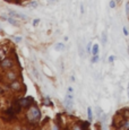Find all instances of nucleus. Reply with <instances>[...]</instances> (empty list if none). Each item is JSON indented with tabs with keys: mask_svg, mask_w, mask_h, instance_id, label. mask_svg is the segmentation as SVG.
<instances>
[{
	"mask_svg": "<svg viewBox=\"0 0 129 130\" xmlns=\"http://www.w3.org/2000/svg\"><path fill=\"white\" fill-rule=\"evenodd\" d=\"M19 101V104L22 105V108H30V106H32L34 103H35V101H34L33 97L31 96H27V97H23V98H20Z\"/></svg>",
	"mask_w": 129,
	"mask_h": 130,
	"instance_id": "3",
	"label": "nucleus"
},
{
	"mask_svg": "<svg viewBox=\"0 0 129 130\" xmlns=\"http://www.w3.org/2000/svg\"><path fill=\"white\" fill-rule=\"evenodd\" d=\"M43 103L45 105H48V106H53V103H52V101L49 98V97H44L43 98Z\"/></svg>",
	"mask_w": 129,
	"mask_h": 130,
	"instance_id": "10",
	"label": "nucleus"
},
{
	"mask_svg": "<svg viewBox=\"0 0 129 130\" xmlns=\"http://www.w3.org/2000/svg\"><path fill=\"white\" fill-rule=\"evenodd\" d=\"M81 14H84V5H83V4L81 5Z\"/></svg>",
	"mask_w": 129,
	"mask_h": 130,
	"instance_id": "27",
	"label": "nucleus"
},
{
	"mask_svg": "<svg viewBox=\"0 0 129 130\" xmlns=\"http://www.w3.org/2000/svg\"><path fill=\"white\" fill-rule=\"evenodd\" d=\"M126 15L129 17V2H126Z\"/></svg>",
	"mask_w": 129,
	"mask_h": 130,
	"instance_id": "20",
	"label": "nucleus"
},
{
	"mask_svg": "<svg viewBox=\"0 0 129 130\" xmlns=\"http://www.w3.org/2000/svg\"><path fill=\"white\" fill-rule=\"evenodd\" d=\"M114 59H115V57H114V56H110V57H109V62L112 63L114 61Z\"/></svg>",
	"mask_w": 129,
	"mask_h": 130,
	"instance_id": "23",
	"label": "nucleus"
},
{
	"mask_svg": "<svg viewBox=\"0 0 129 130\" xmlns=\"http://www.w3.org/2000/svg\"><path fill=\"white\" fill-rule=\"evenodd\" d=\"M89 124H91V121L89 120H87V121H84V122L81 123V129H86V128H88Z\"/></svg>",
	"mask_w": 129,
	"mask_h": 130,
	"instance_id": "11",
	"label": "nucleus"
},
{
	"mask_svg": "<svg viewBox=\"0 0 129 130\" xmlns=\"http://www.w3.org/2000/svg\"><path fill=\"white\" fill-rule=\"evenodd\" d=\"M26 117H27V119H28L30 122H37L41 118V112H40V110L37 109L36 105H34L33 104L32 106H30Z\"/></svg>",
	"mask_w": 129,
	"mask_h": 130,
	"instance_id": "1",
	"label": "nucleus"
},
{
	"mask_svg": "<svg viewBox=\"0 0 129 130\" xmlns=\"http://www.w3.org/2000/svg\"><path fill=\"white\" fill-rule=\"evenodd\" d=\"M0 67L2 69H11L14 67V61L10 58H5L1 62H0Z\"/></svg>",
	"mask_w": 129,
	"mask_h": 130,
	"instance_id": "4",
	"label": "nucleus"
},
{
	"mask_svg": "<svg viewBox=\"0 0 129 130\" xmlns=\"http://www.w3.org/2000/svg\"><path fill=\"white\" fill-rule=\"evenodd\" d=\"M63 40H65V41H68V36H65V37H63Z\"/></svg>",
	"mask_w": 129,
	"mask_h": 130,
	"instance_id": "29",
	"label": "nucleus"
},
{
	"mask_svg": "<svg viewBox=\"0 0 129 130\" xmlns=\"http://www.w3.org/2000/svg\"><path fill=\"white\" fill-rule=\"evenodd\" d=\"M54 49L57 51H63V50H65V44L59 42V43H57V44L54 45Z\"/></svg>",
	"mask_w": 129,
	"mask_h": 130,
	"instance_id": "9",
	"label": "nucleus"
},
{
	"mask_svg": "<svg viewBox=\"0 0 129 130\" xmlns=\"http://www.w3.org/2000/svg\"><path fill=\"white\" fill-rule=\"evenodd\" d=\"M127 93H128V98H129V84H128V87H127Z\"/></svg>",
	"mask_w": 129,
	"mask_h": 130,
	"instance_id": "28",
	"label": "nucleus"
},
{
	"mask_svg": "<svg viewBox=\"0 0 129 130\" xmlns=\"http://www.w3.org/2000/svg\"><path fill=\"white\" fill-rule=\"evenodd\" d=\"M15 41L17 42V43H19V42L22 41V37H20V36H16L15 37Z\"/></svg>",
	"mask_w": 129,
	"mask_h": 130,
	"instance_id": "26",
	"label": "nucleus"
},
{
	"mask_svg": "<svg viewBox=\"0 0 129 130\" xmlns=\"http://www.w3.org/2000/svg\"><path fill=\"white\" fill-rule=\"evenodd\" d=\"M9 15L11 16V17H14V18H18V19H23V20H24V19H27V17H26L25 15H22V14H17V13H15V11H10V13H9Z\"/></svg>",
	"mask_w": 129,
	"mask_h": 130,
	"instance_id": "7",
	"label": "nucleus"
},
{
	"mask_svg": "<svg viewBox=\"0 0 129 130\" xmlns=\"http://www.w3.org/2000/svg\"><path fill=\"white\" fill-rule=\"evenodd\" d=\"M96 114H97V117H101L102 115V110H101V108H96Z\"/></svg>",
	"mask_w": 129,
	"mask_h": 130,
	"instance_id": "21",
	"label": "nucleus"
},
{
	"mask_svg": "<svg viewBox=\"0 0 129 130\" xmlns=\"http://www.w3.org/2000/svg\"><path fill=\"white\" fill-rule=\"evenodd\" d=\"M99 60H100L99 54H95V56H93V58L91 59V61H92V63H96V62H99Z\"/></svg>",
	"mask_w": 129,
	"mask_h": 130,
	"instance_id": "16",
	"label": "nucleus"
},
{
	"mask_svg": "<svg viewBox=\"0 0 129 130\" xmlns=\"http://www.w3.org/2000/svg\"><path fill=\"white\" fill-rule=\"evenodd\" d=\"M92 48H93V45L91 44V43H88L87 46H86V51L88 52V53H92Z\"/></svg>",
	"mask_w": 129,
	"mask_h": 130,
	"instance_id": "19",
	"label": "nucleus"
},
{
	"mask_svg": "<svg viewBox=\"0 0 129 130\" xmlns=\"http://www.w3.org/2000/svg\"><path fill=\"white\" fill-rule=\"evenodd\" d=\"M115 5H117V1H115V0H111L109 6H110L111 9H113V8H115Z\"/></svg>",
	"mask_w": 129,
	"mask_h": 130,
	"instance_id": "18",
	"label": "nucleus"
},
{
	"mask_svg": "<svg viewBox=\"0 0 129 130\" xmlns=\"http://www.w3.org/2000/svg\"><path fill=\"white\" fill-rule=\"evenodd\" d=\"M0 94H4V91H2L1 88H0Z\"/></svg>",
	"mask_w": 129,
	"mask_h": 130,
	"instance_id": "31",
	"label": "nucleus"
},
{
	"mask_svg": "<svg viewBox=\"0 0 129 130\" xmlns=\"http://www.w3.org/2000/svg\"><path fill=\"white\" fill-rule=\"evenodd\" d=\"M65 106L68 111H71L73 110V106H74V95L73 93H68L65 97Z\"/></svg>",
	"mask_w": 129,
	"mask_h": 130,
	"instance_id": "2",
	"label": "nucleus"
},
{
	"mask_svg": "<svg viewBox=\"0 0 129 130\" xmlns=\"http://www.w3.org/2000/svg\"><path fill=\"white\" fill-rule=\"evenodd\" d=\"M40 22H41V19H40V18H35V19L33 20V22H32V25H33L34 27H35V26H37L39 24H40Z\"/></svg>",
	"mask_w": 129,
	"mask_h": 130,
	"instance_id": "17",
	"label": "nucleus"
},
{
	"mask_svg": "<svg viewBox=\"0 0 129 130\" xmlns=\"http://www.w3.org/2000/svg\"><path fill=\"white\" fill-rule=\"evenodd\" d=\"M16 1H20V0H16Z\"/></svg>",
	"mask_w": 129,
	"mask_h": 130,
	"instance_id": "33",
	"label": "nucleus"
},
{
	"mask_svg": "<svg viewBox=\"0 0 129 130\" xmlns=\"http://www.w3.org/2000/svg\"><path fill=\"white\" fill-rule=\"evenodd\" d=\"M67 92H68V93H74V88H73L71 86H69V87L67 88Z\"/></svg>",
	"mask_w": 129,
	"mask_h": 130,
	"instance_id": "24",
	"label": "nucleus"
},
{
	"mask_svg": "<svg viewBox=\"0 0 129 130\" xmlns=\"http://www.w3.org/2000/svg\"><path fill=\"white\" fill-rule=\"evenodd\" d=\"M55 0H49V4H51V2H54Z\"/></svg>",
	"mask_w": 129,
	"mask_h": 130,
	"instance_id": "30",
	"label": "nucleus"
},
{
	"mask_svg": "<svg viewBox=\"0 0 129 130\" xmlns=\"http://www.w3.org/2000/svg\"><path fill=\"white\" fill-rule=\"evenodd\" d=\"M107 41H108L107 32H103V33H102V43H103V44H107Z\"/></svg>",
	"mask_w": 129,
	"mask_h": 130,
	"instance_id": "14",
	"label": "nucleus"
},
{
	"mask_svg": "<svg viewBox=\"0 0 129 130\" xmlns=\"http://www.w3.org/2000/svg\"><path fill=\"white\" fill-rule=\"evenodd\" d=\"M7 22H9L11 24V25H14V26H19V24L17 22H16L14 18H11V17H8L7 18Z\"/></svg>",
	"mask_w": 129,
	"mask_h": 130,
	"instance_id": "13",
	"label": "nucleus"
},
{
	"mask_svg": "<svg viewBox=\"0 0 129 130\" xmlns=\"http://www.w3.org/2000/svg\"><path fill=\"white\" fill-rule=\"evenodd\" d=\"M122 31H123V34H125V36H128V30H127V27L126 26H123V28H122Z\"/></svg>",
	"mask_w": 129,
	"mask_h": 130,
	"instance_id": "22",
	"label": "nucleus"
},
{
	"mask_svg": "<svg viewBox=\"0 0 129 130\" xmlns=\"http://www.w3.org/2000/svg\"><path fill=\"white\" fill-rule=\"evenodd\" d=\"M27 6H28L30 8H37V6H39V5H37V2L35 1V0H34V1H31V2L27 5Z\"/></svg>",
	"mask_w": 129,
	"mask_h": 130,
	"instance_id": "15",
	"label": "nucleus"
},
{
	"mask_svg": "<svg viewBox=\"0 0 129 130\" xmlns=\"http://www.w3.org/2000/svg\"><path fill=\"white\" fill-rule=\"evenodd\" d=\"M99 51H100L99 44H93V48H92V54H93V56H95V54H99Z\"/></svg>",
	"mask_w": 129,
	"mask_h": 130,
	"instance_id": "8",
	"label": "nucleus"
},
{
	"mask_svg": "<svg viewBox=\"0 0 129 130\" xmlns=\"http://www.w3.org/2000/svg\"><path fill=\"white\" fill-rule=\"evenodd\" d=\"M33 74L35 75V77L36 78H39V74H37V70L35 69V68H33Z\"/></svg>",
	"mask_w": 129,
	"mask_h": 130,
	"instance_id": "25",
	"label": "nucleus"
},
{
	"mask_svg": "<svg viewBox=\"0 0 129 130\" xmlns=\"http://www.w3.org/2000/svg\"><path fill=\"white\" fill-rule=\"evenodd\" d=\"M6 1H10V0H6Z\"/></svg>",
	"mask_w": 129,
	"mask_h": 130,
	"instance_id": "32",
	"label": "nucleus"
},
{
	"mask_svg": "<svg viewBox=\"0 0 129 130\" xmlns=\"http://www.w3.org/2000/svg\"><path fill=\"white\" fill-rule=\"evenodd\" d=\"M6 78H7L9 82L16 80V79H17V74H16L15 71H7V74H6Z\"/></svg>",
	"mask_w": 129,
	"mask_h": 130,
	"instance_id": "6",
	"label": "nucleus"
},
{
	"mask_svg": "<svg viewBox=\"0 0 129 130\" xmlns=\"http://www.w3.org/2000/svg\"><path fill=\"white\" fill-rule=\"evenodd\" d=\"M87 118H88L89 121L93 120V112H92V109L89 108V106L87 108Z\"/></svg>",
	"mask_w": 129,
	"mask_h": 130,
	"instance_id": "12",
	"label": "nucleus"
},
{
	"mask_svg": "<svg viewBox=\"0 0 129 130\" xmlns=\"http://www.w3.org/2000/svg\"><path fill=\"white\" fill-rule=\"evenodd\" d=\"M9 88L13 89V91H16V92H19V91H22L23 85L18 82V80H17V79H16V80H13V82H10Z\"/></svg>",
	"mask_w": 129,
	"mask_h": 130,
	"instance_id": "5",
	"label": "nucleus"
}]
</instances>
